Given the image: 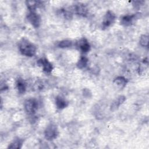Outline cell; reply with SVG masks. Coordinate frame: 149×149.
Wrapping results in <instances>:
<instances>
[{"mask_svg": "<svg viewBox=\"0 0 149 149\" xmlns=\"http://www.w3.org/2000/svg\"><path fill=\"white\" fill-rule=\"evenodd\" d=\"M59 134L57 126L53 123L49 124L44 130L45 138L48 140H53L56 139Z\"/></svg>", "mask_w": 149, "mask_h": 149, "instance_id": "obj_2", "label": "cell"}, {"mask_svg": "<svg viewBox=\"0 0 149 149\" xmlns=\"http://www.w3.org/2000/svg\"><path fill=\"white\" fill-rule=\"evenodd\" d=\"M19 49L21 54L26 56H33L36 53V47L29 40L23 38L19 41Z\"/></svg>", "mask_w": 149, "mask_h": 149, "instance_id": "obj_1", "label": "cell"}, {"mask_svg": "<svg viewBox=\"0 0 149 149\" xmlns=\"http://www.w3.org/2000/svg\"><path fill=\"white\" fill-rule=\"evenodd\" d=\"M77 46L78 47L79 49L81 51V52L83 53H86L88 52L90 49V45L88 41L85 38L80 39L77 42Z\"/></svg>", "mask_w": 149, "mask_h": 149, "instance_id": "obj_8", "label": "cell"}, {"mask_svg": "<svg viewBox=\"0 0 149 149\" xmlns=\"http://www.w3.org/2000/svg\"><path fill=\"white\" fill-rule=\"evenodd\" d=\"M24 109L29 115H34L38 109V101L34 98H29L24 101Z\"/></svg>", "mask_w": 149, "mask_h": 149, "instance_id": "obj_3", "label": "cell"}, {"mask_svg": "<svg viewBox=\"0 0 149 149\" xmlns=\"http://www.w3.org/2000/svg\"><path fill=\"white\" fill-rule=\"evenodd\" d=\"M113 83L116 87L122 88L126 86L127 83V80L123 76H118L113 80Z\"/></svg>", "mask_w": 149, "mask_h": 149, "instance_id": "obj_12", "label": "cell"}, {"mask_svg": "<svg viewBox=\"0 0 149 149\" xmlns=\"http://www.w3.org/2000/svg\"><path fill=\"white\" fill-rule=\"evenodd\" d=\"M72 45V41L69 40H63L60 41L57 44L58 47L61 48H69V47H71Z\"/></svg>", "mask_w": 149, "mask_h": 149, "instance_id": "obj_17", "label": "cell"}, {"mask_svg": "<svg viewBox=\"0 0 149 149\" xmlns=\"http://www.w3.org/2000/svg\"><path fill=\"white\" fill-rule=\"evenodd\" d=\"M26 4L29 12H36L37 8L40 5L39 2L36 1H27Z\"/></svg>", "mask_w": 149, "mask_h": 149, "instance_id": "obj_14", "label": "cell"}, {"mask_svg": "<svg viewBox=\"0 0 149 149\" xmlns=\"http://www.w3.org/2000/svg\"><path fill=\"white\" fill-rule=\"evenodd\" d=\"M126 100V97L123 95H120L118 97H117L111 104V111L113 112V111H115L116 110H117L119 106L122 104L124 101H125Z\"/></svg>", "mask_w": 149, "mask_h": 149, "instance_id": "obj_9", "label": "cell"}, {"mask_svg": "<svg viewBox=\"0 0 149 149\" xmlns=\"http://www.w3.org/2000/svg\"><path fill=\"white\" fill-rule=\"evenodd\" d=\"M23 144V140L20 139L19 137L15 138L12 142L9 145V148H20Z\"/></svg>", "mask_w": 149, "mask_h": 149, "instance_id": "obj_15", "label": "cell"}, {"mask_svg": "<svg viewBox=\"0 0 149 149\" xmlns=\"http://www.w3.org/2000/svg\"><path fill=\"white\" fill-rule=\"evenodd\" d=\"M116 19L115 14L111 10H108L104 15L102 20V26L103 29H106L113 23Z\"/></svg>", "mask_w": 149, "mask_h": 149, "instance_id": "obj_4", "label": "cell"}, {"mask_svg": "<svg viewBox=\"0 0 149 149\" xmlns=\"http://www.w3.org/2000/svg\"><path fill=\"white\" fill-rule=\"evenodd\" d=\"M89 94H91V93L89 92L88 89L83 90V95L85 97H89Z\"/></svg>", "mask_w": 149, "mask_h": 149, "instance_id": "obj_19", "label": "cell"}, {"mask_svg": "<svg viewBox=\"0 0 149 149\" xmlns=\"http://www.w3.org/2000/svg\"><path fill=\"white\" fill-rule=\"evenodd\" d=\"M74 12L79 15L84 16L87 13V8L82 3H77L74 5L73 8Z\"/></svg>", "mask_w": 149, "mask_h": 149, "instance_id": "obj_10", "label": "cell"}, {"mask_svg": "<svg viewBox=\"0 0 149 149\" xmlns=\"http://www.w3.org/2000/svg\"><path fill=\"white\" fill-rule=\"evenodd\" d=\"M88 62V59L86 56H83L80 57V58L77 62L76 65L79 69H83L87 66Z\"/></svg>", "mask_w": 149, "mask_h": 149, "instance_id": "obj_16", "label": "cell"}, {"mask_svg": "<svg viewBox=\"0 0 149 149\" xmlns=\"http://www.w3.org/2000/svg\"><path fill=\"white\" fill-rule=\"evenodd\" d=\"M37 63L39 66L42 68V70L45 73H50L53 69L52 65L45 58H40Z\"/></svg>", "mask_w": 149, "mask_h": 149, "instance_id": "obj_6", "label": "cell"}, {"mask_svg": "<svg viewBox=\"0 0 149 149\" xmlns=\"http://www.w3.org/2000/svg\"><path fill=\"white\" fill-rule=\"evenodd\" d=\"M140 13H136L131 15H125L123 16L121 19L120 23L122 25L125 26H129L131 25L133 22L135 20V19H139L140 17Z\"/></svg>", "mask_w": 149, "mask_h": 149, "instance_id": "obj_7", "label": "cell"}, {"mask_svg": "<svg viewBox=\"0 0 149 149\" xmlns=\"http://www.w3.org/2000/svg\"><path fill=\"white\" fill-rule=\"evenodd\" d=\"M140 44L142 47H147L148 44V36L143 34L140 38Z\"/></svg>", "mask_w": 149, "mask_h": 149, "instance_id": "obj_18", "label": "cell"}, {"mask_svg": "<svg viewBox=\"0 0 149 149\" xmlns=\"http://www.w3.org/2000/svg\"><path fill=\"white\" fill-rule=\"evenodd\" d=\"M16 88L19 94H24L26 90V86L24 81L20 78H19L16 83Z\"/></svg>", "mask_w": 149, "mask_h": 149, "instance_id": "obj_13", "label": "cell"}, {"mask_svg": "<svg viewBox=\"0 0 149 149\" xmlns=\"http://www.w3.org/2000/svg\"><path fill=\"white\" fill-rule=\"evenodd\" d=\"M27 19L34 28H38L41 24V17L36 12H29Z\"/></svg>", "mask_w": 149, "mask_h": 149, "instance_id": "obj_5", "label": "cell"}, {"mask_svg": "<svg viewBox=\"0 0 149 149\" xmlns=\"http://www.w3.org/2000/svg\"><path fill=\"white\" fill-rule=\"evenodd\" d=\"M55 105L58 109H62L68 106V102L63 97L59 95L55 98Z\"/></svg>", "mask_w": 149, "mask_h": 149, "instance_id": "obj_11", "label": "cell"}]
</instances>
